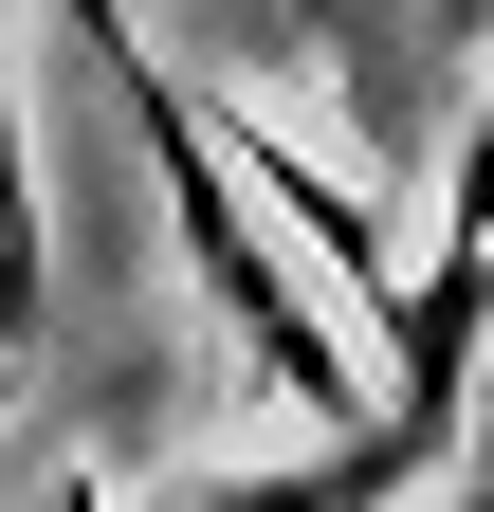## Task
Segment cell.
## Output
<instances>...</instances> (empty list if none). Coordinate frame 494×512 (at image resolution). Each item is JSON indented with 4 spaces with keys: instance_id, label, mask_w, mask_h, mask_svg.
<instances>
[{
    "instance_id": "obj_1",
    "label": "cell",
    "mask_w": 494,
    "mask_h": 512,
    "mask_svg": "<svg viewBox=\"0 0 494 512\" xmlns=\"http://www.w3.org/2000/svg\"><path fill=\"white\" fill-rule=\"evenodd\" d=\"M74 37H92V74H110V110H129V147H147V183H165V220H183V256H202V293H220V330L275 366V403L312 421V439H348V421H385L366 403V366H348V330L312 293H293V256L257 238V202H238V147L202 110H183L165 74H147V37L110 19V0H74Z\"/></svg>"
},
{
    "instance_id": "obj_4",
    "label": "cell",
    "mask_w": 494,
    "mask_h": 512,
    "mask_svg": "<svg viewBox=\"0 0 494 512\" xmlns=\"http://www.w3.org/2000/svg\"><path fill=\"white\" fill-rule=\"evenodd\" d=\"M440 238H494V110L458 128V183H440Z\"/></svg>"
},
{
    "instance_id": "obj_3",
    "label": "cell",
    "mask_w": 494,
    "mask_h": 512,
    "mask_svg": "<svg viewBox=\"0 0 494 512\" xmlns=\"http://www.w3.org/2000/svg\"><path fill=\"white\" fill-rule=\"evenodd\" d=\"M37 311V165H19V37H0V348Z\"/></svg>"
},
{
    "instance_id": "obj_2",
    "label": "cell",
    "mask_w": 494,
    "mask_h": 512,
    "mask_svg": "<svg viewBox=\"0 0 494 512\" xmlns=\"http://www.w3.org/2000/svg\"><path fill=\"white\" fill-rule=\"evenodd\" d=\"M421 458H440V421H348V439H312V458H293V476H202V494H183V512H403L421 494Z\"/></svg>"
}]
</instances>
